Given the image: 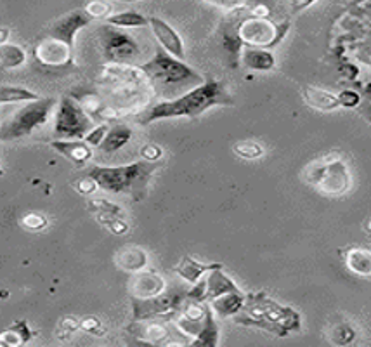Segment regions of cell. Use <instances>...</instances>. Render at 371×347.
Returning a JSON list of instances; mask_svg holds the SVG:
<instances>
[{
    "mask_svg": "<svg viewBox=\"0 0 371 347\" xmlns=\"http://www.w3.org/2000/svg\"><path fill=\"white\" fill-rule=\"evenodd\" d=\"M233 103V96L226 89L224 82L208 78L203 84L193 87L191 90L176 97V99L162 101V103L154 104L153 108L147 109L145 115L139 116V123L147 126V123H153L157 120L181 118V116L195 118V116L203 115L207 109L214 106H229Z\"/></svg>",
    "mask_w": 371,
    "mask_h": 347,
    "instance_id": "6da1fadb",
    "label": "cell"
},
{
    "mask_svg": "<svg viewBox=\"0 0 371 347\" xmlns=\"http://www.w3.org/2000/svg\"><path fill=\"white\" fill-rule=\"evenodd\" d=\"M248 304L243 305V315L233 316L240 325L257 327L272 335L286 337L290 331H300V315L291 308L269 299L264 293L247 297Z\"/></svg>",
    "mask_w": 371,
    "mask_h": 347,
    "instance_id": "7a4b0ae2",
    "label": "cell"
},
{
    "mask_svg": "<svg viewBox=\"0 0 371 347\" xmlns=\"http://www.w3.org/2000/svg\"><path fill=\"white\" fill-rule=\"evenodd\" d=\"M157 165L153 162H134L122 167H92L87 171L85 176L90 177L97 184L99 190L115 195H132L141 198L146 193L147 183Z\"/></svg>",
    "mask_w": 371,
    "mask_h": 347,
    "instance_id": "3957f363",
    "label": "cell"
},
{
    "mask_svg": "<svg viewBox=\"0 0 371 347\" xmlns=\"http://www.w3.org/2000/svg\"><path fill=\"white\" fill-rule=\"evenodd\" d=\"M147 80L158 87H198L205 82V78L189 65L184 59H177L170 56L160 45L154 51V56L150 61L138 66Z\"/></svg>",
    "mask_w": 371,
    "mask_h": 347,
    "instance_id": "277c9868",
    "label": "cell"
},
{
    "mask_svg": "<svg viewBox=\"0 0 371 347\" xmlns=\"http://www.w3.org/2000/svg\"><path fill=\"white\" fill-rule=\"evenodd\" d=\"M56 104H58L56 97H39L35 101L23 103L20 109L11 113L0 123V141H18V139L32 135L33 130L45 126Z\"/></svg>",
    "mask_w": 371,
    "mask_h": 347,
    "instance_id": "5b68a950",
    "label": "cell"
},
{
    "mask_svg": "<svg viewBox=\"0 0 371 347\" xmlns=\"http://www.w3.org/2000/svg\"><path fill=\"white\" fill-rule=\"evenodd\" d=\"M97 42H99L106 61L113 65H130L141 56V47L135 42L134 37L109 23L99 26Z\"/></svg>",
    "mask_w": 371,
    "mask_h": 347,
    "instance_id": "8992f818",
    "label": "cell"
},
{
    "mask_svg": "<svg viewBox=\"0 0 371 347\" xmlns=\"http://www.w3.org/2000/svg\"><path fill=\"white\" fill-rule=\"evenodd\" d=\"M186 293H179L176 290H164L162 293L153 297H134L132 299V311H134V322H145V319H172L183 311Z\"/></svg>",
    "mask_w": 371,
    "mask_h": 347,
    "instance_id": "52a82bcc",
    "label": "cell"
},
{
    "mask_svg": "<svg viewBox=\"0 0 371 347\" xmlns=\"http://www.w3.org/2000/svg\"><path fill=\"white\" fill-rule=\"evenodd\" d=\"M92 118L82 104L63 97L54 116V139H83L92 129Z\"/></svg>",
    "mask_w": 371,
    "mask_h": 347,
    "instance_id": "ba28073f",
    "label": "cell"
},
{
    "mask_svg": "<svg viewBox=\"0 0 371 347\" xmlns=\"http://www.w3.org/2000/svg\"><path fill=\"white\" fill-rule=\"evenodd\" d=\"M288 21L276 25L267 18L250 16L238 25V37L243 45L271 49L281 42L283 37L288 32Z\"/></svg>",
    "mask_w": 371,
    "mask_h": 347,
    "instance_id": "9c48e42d",
    "label": "cell"
},
{
    "mask_svg": "<svg viewBox=\"0 0 371 347\" xmlns=\"http://www.w3.org/2000/svg\"><path fill=\"white\" fill-rule=\"evenodd\" d=\"M308 183L314 184L321 193L339 196L351 186V174L342 160H332L320 164V167H308Z\"/></svg>",
    "mask_w": 371,
    "mask_h": 347,
    "instance_id": "30bf717a",
    "label": "cell"
},
{
    "mask_svg": "<svg viewBox=\"0 0 371 347\" xmlns=\"http://www.w3.org/2000/svg\"><path fill=\"white\" fill-rule=\"evenodd\" d=\"M92 21L94 18L87 13L85 7H78V9L70 11V13H66L64 16L58 18V20L52 23L47 30V35L73 49L77 33L85 28V26H89Z\"/></svg>",
    "mask_w": 371,
    "mask_h": 347,
    "instance_id": "8fae6325",
    "label": "cell"
},
{
    "mask_svg": "<svg viewBox=\"0 0 371 347\" xmlns=\"http://www.w3.org/2000/svg\"><path fill=\"white\" fill-rule=\"evenodd\" d=\"M150 26L151 32H153L154 39L158 40V45L162 49H165L170 56L177 59H184L186 58V51H184V42L181 39L179 33L169 25V23L160 20V18H150Z\"/></svg>",
    "mask_w": 371,
    "mask_h": 347,
    "instance_id": "7c38bea8",
    "label": "cell"
},
{
    "mask_svg": "<svg viewBox=\"0 0 371 347\" xmlns=\"http://www.w3.org/2000/svg\"><path fill=\"white\" fill-rule=\"evenodd\" d=\"M73 49L68 47L64 42H59L56 39H45L35 47V58L45 66H64L71 61Z\"/></svg>",
    "mask_w": 371,
    "mask_h": 347,
    "instance_id": "4fadbf2b",
    "label": "cell"
},
{
    "mask_svg": "<svg viewBox=\"0 0 371 347\" xmlns=\"http://www.w3.org/2000/svg\"><path fill=\"white\" fill-rule=\"evenodd\" d=\"M51 148L73 162L77 167H83L92 158V146L85 142V139H54L51 141Z\"/></svg>",
    "mask_w": 371,
    "mask_h": 347,
    "instance_id": "5bb4252c",
    "label": "cell"
},
{
    "mask_svg": "<svg viewBox=\"0 0 371 347\" xmlns=\"http://www.w3.org/2000/svg\"><path fill=\"white\" fill-rule=\"evenodd\" d=\"M245 299H247V296L240 290V292H229L224 293V296H219L215 299L208 300V303H210L212 311H214V315L217 318L226 319L233 318L238 312H241V309L245 305Z\"/></svg>",
    "mask_w": 371,
    "mask_h": 347,
    "instance_id": "9a60e30c",
    "label": "cell"
},
{
    "mask_svg": "<svg viewBox=\"0 0 371 347\" xmlns=\"http://www.w3.org/2000/svg\"><path fill=\"white\" fill-rule=\"evenodd\" d=\"M240 59L245 68L253 71H271L272 68L276 66L274 54H272L269 49L262 47H250V45H245V47L241 49Z\"/></svg>",
    "mask_w": 371,
    "mask_h": 347,
    "instance_id": "2e32d148",
    "label": "cell"
},
{
    "mask_svg": "<svg viewBox=\"0 0 371 347\" xmlns=\"http://www.w3.org/2000/svg\"><path fill=\"white\" fill-rule=\"evenodd\" d=\"M215 267H222V264H217V262L203 264V262H198L196 259H193L191 255H184V257L181 259V262L174 267V271H176V273L179 274L184 281H188L189 285H195L196 281L202 280L203 274L208 273V271L215 269Z\"/></svg>",
    "mask_w": 371,
    "mask_h": 347,
    "instance_id": "e0dca14e",
    "label": "cell"
},
{
    "mask_svg": "<svg viewBox=\"0 0 371 347\" xmlns=\"http://www.w3.org/2000/svg\"><path fill=\"white\" fill-rule=\"evenodd\" d=\"M130 290L135 297H153L164 292L165 281L157 273H138L132 278Z\"/></svg>",
    "mask_w": 371,
    "mask_h": 347,
    "instance_id": "ac0fdd59",
    "label": "cell"
},
{
    "mask_svg": "<svg viewBox=\"0 0 371 347\" xmlns=\"http://www.w3.org/2000/svg\"><path fill=\"white\" fill-rule=\"evenodd\" d=\"M304 101L308 106L317 109V111H333L340 106L336 94L314 85H308L304 89Z\"/></svg>",
    "mask_w": 371,
    "mask_h": 347,
    "instance_id": "d6986e66",
    "label": "cell"
},
{
    "mask_svg": "<svg viewBox=\"0 0 371 347\" xmlns=\"http://www.w3.org/2000/svg\"><path fill=\"white\" fill-rule=\"evenodd\" d=\"M205 283H207V300H212L215 299V297L224 296V293L229 292H240L236 283L227 276L222 267H215V269L208 271Z\"/></svg>",
    "mask_w": 371,
    "mask_h": 347,
    "instance_id": "ffe728a7",
    "label": "cell"
},
{
    "mask_svg": "<svg viewBox=\"0 0 371 347\" xmlns=\"http://www.w3.org/2000/svg\"><path fill=\"white\" fill-rule=\"evenodd\" d=\"M132 129L128 126H123V123H116V126L109 127L108 132H106L103 142L99 145V152L101 153H115L118 150H122L125 145L132 139Z\"/></svg>",
    "mask_w": 371,
    "mask_h": 347,
    "instance_id": "44dd1931",
    "label": "cell"
},
{
    "mask_svg": "<svg viewBox=\"0 0 371 347\" xmlns=\"http://www.w3.org/2000/svg\"><path fill=\"white\" fill-rule=\"evenodd\" d=\"M343 262L347 269L361 278L371 280V250L366 248H349L343 254Z\"/></svg>",
    "mask_w": 371,
    "mask_h": 347,
    "instance_id": "7402d4cb",
    "label": "cell"
},
{
    "mask_svg": "<svg viewBox=\"0 0 371 347\" xmlns=\"http://www.w3.org/2000/svg\"><path fill=\"white\" fill-rule=\"evenodd\" d=\"M193 346H217L219 344V327L215 322V315L212 311L210 305H207L205 318H203V325L200 334L196 335Z\"/></svg>",
    "mask_w": 371,
    "mask_h": 347,
    "instance_id": "603a6c76",
    "label": "cell"
},
{
    "mask_svg": "<svg viewBox=\"0 0 371 347\" xmlns=\"http://www.w3.org/2000/svg\"><path fill=\"white\" fill-rule=\"evenodd\" d=\"M26 52L25 49L16 44H2L0 45V68L2 70H14L25 65Z\"/></svg>",
    "mask_w": 371,
    "mask_h": 347,
    "instance_id": "cb8c5ba5",
    "label": "cell"
},
{
    "mask_svg": "<svg viewBox=\"0 0 371 347\" xmlns=\"http://www.w3.org/2000/svg\"><path fill=\"white\" fill-rule=\"evenodd\" d=\"M39 94L14 85H0V104H16L39 99Z\"/></svg>",
    "mask_w": 371,
    "mask_h": 347,
    "instance_id": "d4e9b609",
    "label": "cell"
},
{
    "mask_svg": "<svg viewBox=\"0 0 371 347\" xmlns=\"http://www.w3.org/2000/svg\"><path fill=\"white\" fill-rule=\"evenodd\" d=\"M106 23L118 26V28H139V26L150 25V18L142 16L138 11H123V13H116L106 18Z\"/></svg>",
    "mask_w": 371,
    "mask_h": 347,
    "instance_id": "484cf974",
    "label": "cell"
},
{
    "mask_svg": "<svg viewBox=\"0 0 371 347\" xmlns=\"http://www.w3.org/2000/svg\"><path fill=\"white\" fill-rule=\"evenodd\" d=\"M30 337V331L26 330V323H16L11 330L0 334V346H18L26 342Z\"/></svg>",
    "mask_w": 371,
    "mask_h": 347,
    "instance_id": "4316f807",
    "label": "cell"
},
{
    "mask_svg": "<svg viewBox=\"0 0 371 347\" xmlns=\"http://www.w3.org/2000/svg\"><path fill=\"white\" fill-rule=\"evenodd\" d=\"M146 254L141 248H130V250H125L120 266L128 271H139L146 266Z\"/></svg>",
    "mask_w": 371,
    "mask_h": 347,
    "instance_id": "83f0119b",
    "label": "cell"
},
{
    "mask_svg": "<svg viewBox=\"0 0 371 347\" xmlns=\"http://www.w3.org/2000/svg\"><path fill=\"white\" fill-rule=\"evenodd\" d=\"M233 152L245 160H255L264 154V148L255 141H240L233 146Z\"/></svg>",
    "mask_w": 371,
    "mask_h": 347,
    "instance_id": "f1b7e54d",
    "label": "cell"
},
{
    "mask_svg": "<svg viewBox=\"0 0 371 347\" xmlns=\"http://www.w3.org/2000/svg\"><path fill=\"white\" fill-rule=\"evenodd\" d=\"M354 337H355L354 328H352L351 325H347V323H339V325L333 327L330 341L333 342V344L346 346V344H351V342L354 341Z\"/></svg>",
    "mask_w": 371,
    "mask_h": 347,
    "instance_id": "f546056e",
    "label": "cell"
},
{
    "mask_svg": "<svg viewBox=\"0 0 371 347\" xmlns=\"http://www.w3.org/2000/svg\"><path fill=\"white\" fill-rule=\"evenodd\" d=\"M108 129H109L108 123H101V126L92 127L89 134H87L83 139H85V142H89L92 148H99V145L103 142V139H104V135H106V132H108Z\"/></svg>",
    "mask_w": 371,
    "mask_h": 347,
    "instance_id": "4dcf8cb0",
    "label": "cell"
},
{
    "mask_svg": "<svg viewBox=\"0 0 371 347\" xmlns=\"http://www.w3.org/2000/svg\"><path fill=\"white\" fill-rule=\"evenodd\" d=\"M21 224L25 226L26 229H32V231H39V229H44L45 226H47V219L42 216V214L30 212V214H26V216L21 219Z\"/></svg>",
    "mask_w": 371,
    "mask_h": 347,
    "instance_id": "1f68e13d",
    "label": "cell"
},
{
    "mask_svg": "<svg viewBox=\"0 0 371 347\" xmlns=\"http://www.w3.org/2000/svg\"><path fill=\"white\" fill-rule=\"evenodd\" d=\"M87 13L94 18V20H99V18H108L109 14V6L106 2H101V0H92L89 6H85Z\"/></svg>",
    "mask_w": 371,
    "mask_h": 347,
    "instance_id": "d6a6232c",
    "label": "cell"
},
{
    "mask_svg": "<svg viewBox=\"0 0 371 347\" xmlns=\"http://www.w3.org/2000/svg\"><path fill=\"white\" fill-rule=\"evenodd\" d=\"M202 2L210 4V6H215L224 11H236L240 7H243L247 4V0H202Z\"/></svg>",
    "mask_w": 371,
    "mask_h": 347,
    "instance_id": "836d02e7",
    "label": "cell"
},
{
    "mask_svg": "<svg viewBox=\"0 0 371 347\" xmlns=\"http://www.w3.org/2000/svg\"><path fill=\"white\" fill-rule=\"evenodd\" d=\"M339 101H340V106L354 108L358 106L361 97H359V94L354 92V90H343L342 94H339Z\"/></svg>",
    "mask_w": 371,
    "mask_h": 347,
    "instance_id": "e575fe53",
    "label": "cell"
},
{
    "mask_svg": "<svg viewBox=\"0 0 371 347\" xmlns=\"http://www.w3.org/2000/svg\"><path fill=\"white\" fill-rule=\"evenodd\" d=\"M141 153H142V157L146 158L147 162H157L158 158L162 157V148L160 146H157V145H147L145 146V148L141 150Z\"/></svg>",
    "mask_w": 371,
    "mask_h": 347,
    "instance_id": "d590c367",
    "label": "cell"
},
{
    "mask_svg": "<svg viewBox=\"0 0 371 347\" xmlns=\"http://www.w3.org/2000/svg\"><path fill=\"white\" fill-rule=\"evenodd\" d=\"M314 2H317V0H290V6L293 13H300V11L308 9V7L312 6Z\"/></svg>",
    "mask_w": 371,
    "mask_h": 347,
    "instance_id": "8d00e7d4",
    "label": "cell"
},
{
    "mask_svg": "<svg viewBox=\"0 0 371 347\" xmlns=\"http://www.w3.org/2000/svg\"><path fill=\"white\" fill-rule=\"evenodd\" d=\"M97 188V184L94 183L92 179H90V177H87V179H83L80 184H78V191H82V193H92L94 190H96Z\"/></svg>",
    "mask_w": 371,
    "mask_h": 347,
    "instance_id": "74e56055",
    "label": "cell"
},
{
    "mask_svg": "<svg viewBox=\"0 0 371 347\" xmlns=\"http://www.w3.org/2000/svg\"><path fill=\"white\" fill-rule=\"evenodd\" d=\"M7 39H9V30H7V28H0V45L6 44Z\"/></svg>",
    "mask_w": 371,
    "mask_h": 347,
    "instance_id": "f35d334b",
    "label": "cell"
},
{
    "mask_svg": "<svg viewBox=\"0 0 371 347\" xmlns=\"http://www.w3.org/2000/svg\"><path fill=\"white\" fill-rule=\"evenodd\" d=\"M370 229H371V221H370Z\"/></svg>",
    "mask_w": 371,
    "mask_h": 347,
    "instance_id": "ab89813d",
    "label": "cell"
},
{
    "mask_svg": "<svg viewBox=\"0 0 371 347\" xmlns=\"http://www.w3.org/2000/svg\"><path fill=\"white\" fill-rule=\"evenodd\" d=\"M0 174H2V171H0Z\"/></svg>",
    "mask_w": 371,
    "mask_h": 347,
    "instance_id": "60d3db41",
    "label": "cell"
},
{
    "mask_svg": "<svg viewBox=\"0 0 371 347\" xmlns=\"http://www.w3.org/2000/svg\"><path fill=\"white\" fill-rule=\"evenodd\" d=\"M370 250H371V248H370Z\"/></svg>",
    "mask_w": 371,
    "mask_h": 347,
    "instance_id": "b9f144b4",
    "label": "cell"
}]
</instances>
